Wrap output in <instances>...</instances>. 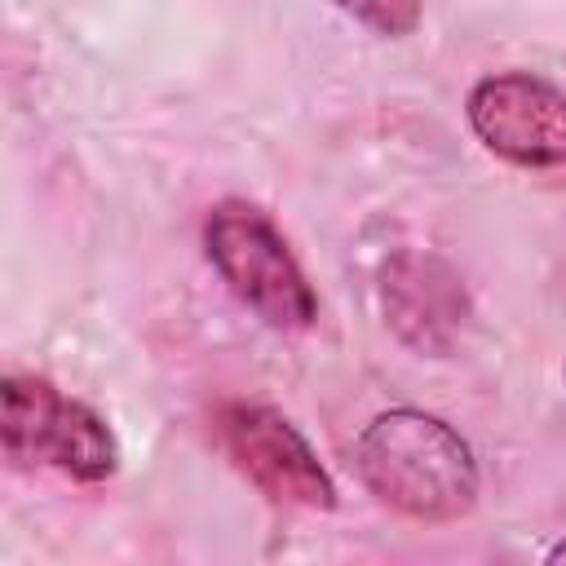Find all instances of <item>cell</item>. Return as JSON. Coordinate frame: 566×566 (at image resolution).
Wrapping results in <instances>:
<instances>
[{
	"instance_id": "7a4b0ae2",
	"label": "cell",
	"mask_w": 566,
	"mask_h": 566,
	"mask_svg": "<svg viewBox=\"0 0 566 566\" xmlns=\"http://www.w3.org/2000/svg\"><path fill=\"white\" fill-rule=\"evenodd\" d=\"M208 261L230 283V292L256 310L270 327H310L318 314V301L287 252L283 234L270 226V217L243 199H226L212 208L208 230Z\"/></svg>"
},
{
	"instance_id": "52a82bcc",
	"label": "cell",
	"mask_w": 566,
	"mask_h": 566,
	"mask_svg": "<svg viewBox=\"0 0 566 566\" xmlns=\"http://www.w3.org/2000/svg\"><path fill=\"white\" fill-rule=\"evenodd\" d=\"M548 557H553V562H566V544H557V548H553Z\"/></svg>"
},
{
	"instance_id": "3957f363",
	"label": "cell",
	"mask_w": 566,
	"mask_h": 566,
	"mask_svg": "<svg viewBox=\"0 0 566 566\" xmlns=\"http://www.w3.org/2000/svg\"><path fill=\"white\" fill-rule=\"evenodd\" d=\"M0 402V442L18 469L44 464L75 482H102L115 473V438L106 420L84 402L27 376H9Z\"/></svg>"
},
{
	"instance_id": "8992f818",
	"label": "cell",
	"mask_w": 566,
	"mask_h": 566,
	"mask_svg": "<svg viewBox=\"0 0 566 566\" xmlns=\"http://www.w3.org/2000/svg\"><path fill=\"white\" fill-rule=\"evenodd\" d=\"M336 4L380 35H402L420 18V0H336Z\"/></svg>"
},
{
	"instance_id": "5b68a950",
	"label": "cell",
	"mask_w": 566,
	"mask_h": 566,
	"mask_svg": "<svg viewBox=\"0 0 566 566\" xmlns=\"http://www.w3.org/2000/svg\"><path fill=\"white\" fill-rule=\"evenodd\" d=\"M221 442L234 455V464L274 500L327 509L332 504V482L318 469L314 451L305 438L270 407H248L234 402L221 411Z\"/></svg>"
},
{
	"instance_id": "6da1fadb",
	"label": "cell",
	"mask_w": 566,
	"mask_h": 566,
	"mask_svg": "<svg viewBox=\"0 0 566 566\" xmlns=\"http://www.w3.org/2000/svg\"><path fill=\"white\" fill-rule=\"evenodd\" d=\"M354 464L389 509L420 522H451L478 500L469 442L447 420L416 407L376 416L354 442Z\"/></svg>"
},
{
	"instance_id": "277c9868",
	"label": "cell",
	"mask_w": 566,
	"mask_h": 566,
	"mask_svg": "<svg viewBox=\"0 0 566 566\" xmlns=\"http://www.w3.org/2000/svg\"><path fill=\"white\" fill-rule=\"evenodd\" d=\"M469 124L478 142L509 164H566V93L531 71L486 75L469 93Z\"/></svg>"
}]
</instances>
